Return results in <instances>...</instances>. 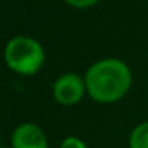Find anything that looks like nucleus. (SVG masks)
Here are the masks:
<instances>
[{
    "label": "nucleus",
    "instance_id": "20e7f679",
    "mask_svg": "<svg viewBox=\"0 0 148 148\" xmlns=\"http://www.w3.org/2000/svg\"><path fill=\"white\" fill-rule=\"evenodd\" d=\"M11 148H49L48 138L40 126L34 123H21L10 138Z\"/></svg>",
    "mask_w": 148,
    "mask_h": 148
},
{
    "label": "nucleus",
    "instance_id": "f03ea898",
    "mask_svg": "<svg viewBox=\"0 0 148 148\" xmlns=\"http://www.w3.org/2000/svg\"><path fill=\"white\" fill-rule=\"evenodd\" d=\"M3 58L11 72L23 77H32L38 73L45 64V48L34 37L16 35L7 42Z\"/></svg>",
    "mask_w": 148,
    "mask_h": 148
},
{
    "label": "nucleus",
    "instance_id": "7ed1b4c3",
    "mask_svg": "<svg viewBox=\"0 0 148 148\" xmlns=\"http://www.w3.org/2000/svg\"><path fill=\"white\" fill-rule=\"evenodd\" d=\"M84 94H88L84 77H80L78 73H64L53 83V97L64 107L78 103L84 97Z\"/></svg>",
    "mask_w": 148,
    "mask_h": 148
},
{
    "label": "nucleus",
    "instance_id": "39448f33",
    "mask_svg": "<svg viewBox=\"0 0 148 148\" xmlns=\"http://www.w3.org/2000/svg\"><path fill=\"white\" fill-rule=\"evenodd\" d=\"M129 148H148V121L137 124L131 131Z\"/></svg>",
    "mask_w": 148,
    "mask_h": 148
},
{
    "label": "nucleus",
    "instance_id": "0eeeda50",
    "mask_svg": "<svg viewBox=\"0 0 148 148\" xmlns=\"http://www.w3.org/2000/svg\"><path fill=\"white\" fill-rule=\"evenodd\" d=\"M64 2L73 8H78V10H86V8L94 7L99 0H64Z\"/></svg>",
    "mask_w": 148,
    "mask_h": 148
},
{
    "label": "nucleus",
    "instance_id": "6e6552de",
    "mask_svg": "<svg viewBox=\"0 0 148 148\" xmlns=\"http://www.w3.org/2000/svg\"><path fill=\"white\" fill-rule=\"evenodd\" d=\"M2 148H11V147H2Z\"/></svg>",
    "mask_w": 148,
    "mask_h": 148
},
{
    "label": "nucleus",
    "instance_id": "423d86ee",
    "mask_svg": "<svg viewBox=\"0 0 148 148\" xmlns=\"http://www.w3.org/2000/svg\"><path fill=\"white\" fill-rule=\"evenodd\" d=\"M59 148H88V145L81 140L80 137H75V135H70V137H65L64 140L61 142Z\"/></svg>",
    "mask_w": 148,
    "mask_h": 148
},
{
    "label": "nucleus",
    "instance_id": "f257e3e1",
    "mask_svg": "<svg viewBox=\"0 0 148 148\" xmlns=\"http://www.w3.org/2000/svg\"><path fill=\"white\" fill-rule=\"evenodd\" d=\"M88 96L99 103H113L129 92L132 73L126 62L105 58L89 65L84 73Z\"/></svg>",
    "mask_w": 148,
    "mask_h": 148
}]
</instances>
